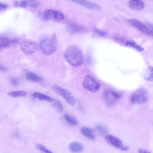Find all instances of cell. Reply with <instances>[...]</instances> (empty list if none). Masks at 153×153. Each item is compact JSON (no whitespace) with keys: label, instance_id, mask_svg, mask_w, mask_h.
<instances>
[{"label":"cell","instance_id":"6da1fadb","mask_svg":"<svg viewBox=\"0 0 153 153\" xmlns=\"http://www.w3.org/2000/svg\"><path fill=\"white\" fill-rule=\"evenodd\" d=\"M64 56L66 61L74 67L80 66L84 62L83 53L80 48L76 45L69 46L65 51Z\"/></svg>","mask_w":153,"mask_h":153},{"label":"cell","instance_id":"7a4b0ae2","mask_svg":"<svg viewBox=\"0 0 153 153\" xmlns=\"http://www.w3.org/2000/svg\"><path fill=\"white\" fill-rule=\"evenodd\" d=\"M39 46L44 54L47 55L52 54L57 48L58 41L56 36L54 34L43 36L40 41Z\"/></svg>","mask_w":153,"mask_h":153},{"label":"cell","instance_id":"3957f363","mask_svg":"<svg viewBox=\"0 0 153 153\" xmlns=\"http://www.w3.org/2000/svg\"><path fill=\"white\" fill-rule=\"evenodd\" d=\"M149 95L148 92L146 89L140 88L136 90L132 93L130 100L134 104H142L147 102Z\"/></svg>","mask_w":153,"mask_h":153},{"label":"cell","instance_id":"277c9868","mask_svg":"<svg viewBox=\"0 0 153 153\" xmlns=\"http://www.w3.org/2000/svg\"><path fill=\"white\" fill-rule=\"evenodd\" d=\"M52 89L55 93L64 97L67 102L72 106L74 105L75 99L71 93L68 90L62 88L56 84L53 85Z\"/></svg>","mask_w":153,"mask_h":153},{"label":"cell","instance_id":"5b68a950","mask_svg":"<svg viewBox=\"0 0 153 153\" xmlns=\"http://www.w3.org/2000/svg\"><path fill=\"white\" fill-rule=\"evenodd\" d=\"M121 94L112 89L106 90L104 93L103 98L107 105L111 106L118 100L121 97Z\"/></svg>","mask_w":153,"mask_h":153},{"label":"cell","instance_id":"8992f818","mask_svg":"<svg viewBox=\"0 0 153 153\" xmlns=\"http://www.w3.org/2000/svg\"><path fill=\"white\" fill-rule=\"evenodd\" d=\"M83 86L86 90L91 92H95L99 89L100 84L92 76L86 75L82 82Z\"/></svg>","mask_w":153,"mask_h":153},{"label":"cell","instance_id":"52a82bcc","mask_svg":"<svg viewBox=\"0 0 153 153\" xmlns=\"http://www.w3.org/2000/svg\"><path fill=\"white\" fill-rule=\"evenodd\" d=\"M20 46L22 51L26 54H30L36 52L37 50V45L34 42L25 39L20 43Z\"/></svg>","mask_w":153,"mask_h":153},{"label":"cell","instance_id":"ba28073f","mask_svg":"<svg viewBox=\"0 0 153 153\" xmlns=\"http://www.w3.org/2000/svg\"><path fill=\"white\" fill-rule=\"evenodd\" d=\"M44 15L47 19L55 21H62L65 18L64 15L62 13L53 9H48L45 10Z\"/></svg>","mask_w":153,"mask_h":153},{"label":"cell","instance_id":"9c48e42d","mask_svg":"<svg viewBox=\"0 0 153 153\" xmlns=\"http://www.w3.org/2000/svg\"><path fill=\"white\" fill-rule=\"evenodd\" d=\"M106 140L115 147L123 151H128L129 147L122 144L121 140L118 138L111 135H107L105 137Z\"/></svg>","mask_w":153,"mask_h":153},{"label":"cell","instance_id":"30bf717a","mask_svg":"<svg viewBox=\"0 0 153 153\" xmlns=\"http://www.w3.org/2000/svg\"><path fill=\"white\" fill-rule=\"evenodd\" d=\"M127 22L142 33L147 35H152V33L145 25L139 20L134 18L127 20Z\"/></svg>","mask_w":153,"mask_h":153},{"label":"cell","instance_id":"8fae6325","mask_svg":"<svg viewBox=\"0 0 153 153\" xmlns=\"http://www.w3.org/2000/svg\"><path fill=\"white\" fill-rule=\"evenodd\" d=\"M128 5L131 9L137 11L142 10L145 6L144 2L139 0H130L128 1Z\"/></svg>","mask_w":153,"mask_h":153},{"label":"cell","instance_id":"7c38bea8","mask_svg":"<svg viewBox=\"0 0 153 153\" xmlns=\"http://www.w3.org/2000/svg\"><path fill=\"white\" fill-rule=\"evenodd\" d=\"M73 1L89 9L97 10H99L101 9V7L99 5L87 1L75 0Z\"/></svg>","mask_w":153,"mask_h":153},{"label":"cell","instance_id":"4fadbf2b","mask_svg":"<svg viewBox=\"0 0 153 153\" xmlns=\"http://www.w3.org/2000/svg\"><path fill=\"white\" fill-rule=\"evenodd\" d=\"M16 39L9 38L3 36H0V46L1 49L6 48L17 42Z\"/></svg>","mask_w":153,"mask_h":153},{"label":"cell","instance_id":"5bb4252c","mask_svg":"<svg viewBox=\"0 0 153 153\" xmlns=\"http://www.w3.org/2000/svg\"><path fill=\"white\" fill-rule=\"evenodd\" d=\"M25 73L27 79L30 81L40 82L42 81V79L41 77L32 72L25 70Z\"/></svg>","mask_w":153,"mask_h":153},{"label":"cell","instance_id":"9a60e30c","mask_svg":"<svg viewBox=\"0 0 153 153\" xmlns=\"http://www.w3.org/2000/svg\"><path fill=\"white\" fill-rule=\"evenodd\" d=\"M80 131L86 137L91 140L95 139V136L91 129L84 126L81 128Z\"/></svg>","mask_w":153,"mask_h":153},{"label":"cell","instance_id":"2e32d148","mask_svg":"<svg viewBox=\"0 0 153 153\" xmlns=\"http://www.w3.org/2000/svg\"><path fill=\"white\" fill-rule=\"evenodd\" d=\"M69 148L70 150L73 153L80 152L83 149L82 145L80 143L77 142H73L71 143Z\"/></svg>","mask_w":153,"mask_h":153},{"label":"cell","instance_id":"e0dca14e","mask_svg":"<svg viewBox=\"0 0 153 153\" xmlns=\"http://www.w3.org/2000/svg\"><path fill=\"white\" fill-rule=\"evenodd\" d=\"M52 106L56 111L61 113L63 111V106L60 101L57 99H54L52 102Z\"/></svg>","mask_w":153,"mask_h":153},{"label":"cell","instance_id":"ac0fdd59","mask_svg":"<svg viewBox=\"0 0 153 153\" xmlns=\"http://www.w3.org/2000/svg\"><path fill=\"white\" fill-rule=\"evenodd\" d=\"M32 96L34 97L39 100L48 102L52 101L53 100V98L50 97L39 92H35L33 94Z\"/></svg>","mask_w":153,"mask_h":153},{"label":"cell","instance_id":"d6986e66","mask_svg":"<svg viewBox=\"0 0 153 153\" xmlns=\"http://www.w3.org/2000/svg\"><path fill=\"white\" fill-rule=\"evenodd\" d=\"M125 45L126 46L133 48L139 51H144V48L142 47L133 40H127L126 42Z\"/></svg>","mask_w":153,"mask_h":153},{"label":"cell","instance_id":"ffe728a7","mask_svg":"<svg viewBox=\"0 0 153 153\" xmlns=\"http://www.w3.org/2000/svg\"><path fill=\"white\" fill-rule=\"evenodd\" d=\"M65 120L69 124L72 126H76L77 124L76 120L73 117L67 114L64 115Z\"/></svg>","mask_w":153,"mask_h":153},{"label":"cell","instance_id":"44dd1931","mask_svg":"<svg viewBox=\"0 0 153 153\" xmlns=\"http://www.w3.org/2000/svg\"><path fill=\"white\" fill-rule=\"evenodd\" d=\"M8 95L11 97H26L27 96V92L24 91H18L9 92Z\"/></svg>","mask_w":153,"mask_h":153},{"label":"cell","instance_id":"7402d4cb","mask_svg":"<svg viewBox=\"0 0 153 153\" xmlns=\"http://www.w3.org/2000/svg\"><path fill=\"white\" fill-rule=\"evenodd\" d=\"M144 78L147 81H153V67L149 66L148 67L147 71L144 76Z\"/></svg>","mask_w":153,"mask_h":153},{"label":"cell","instance_id":"603a6c76","mask_svg":"<svg viewBox=\"0 0 153 153\" xmlns=\"http://www.w3.org/2000/svg\"><path fill=\"white\" fill-rule=\"evenodd\" d=\"M67 29L68 32L72 34L80 30L79 27L75 25H69L67 26Z\"/></svg>","mask_w":153,"mask_h":153},{"label":"cell","instance_id":"cb8c5ba5","mask_svg":"<svg viewBox=\"0 0 153 153\" xmlns=\"http://www.w3.org/2000/svg\"><path fill=\"white\" fill-rule=\"evenodd\" d=\"M96 128L98 132L102 135H105L108 133V131L106 128L101 125H97L96 126Z\"/></svg>","mask_w":153,"mask_h":153},{"label":"cell","instance_id":"d4e9b609","mask_svg":"<svg viewBox=\"0 0 153 153\" xmlns=\"http://www.w3.org/2000/svg\"><path fill=\"white\" fill-rule=\"evenodd\" d=\"M36 149L44 153H53L51 151L47 149L44 145L41 144H37L36 145Z\"/></svg>","mask_w":153,"mask_h":153},{"label":"cell","instance_id":"484cf974","mask_svg":"<svg viewBox=\"0 0 153 153\" xmlns=\"http://www.w3.org/2000/svg\"><path fill=\"white\" fill-rule=\"evenodd\" d=\"M27 6L31 7H38L39 4V1L36 0L26 1Z\"/></svg>","mask_w":153,"mask_h":153},{"label":"cell","instance_id":"4316f807","mask_svg":"<svg viewBox=\"0 0 153 153\" xmlns=\"http://www.w3.org/2000/svg\"><path fill=\"white\" fill-rule=\"evenodd\" d=\"M94 32L98 35L102 36H104L107 35V33L105 31L101 30L97 28L94 29Z\"/></svg>","mask_w":153,"mask_h":153},{"label":"cell","instance_id":"83f0119b","mask_svg":"<svg viewBox=\"0 0 153 153\" xmlns=\"http://www.w3.org/2000/svg\"><path fill=\"white\" fill-rule=\"evenodd\" d=\"M10 82L12 84L14 85H17L19 84V79L15 77H12L10 79Z\"/></svg>","mask_w":153,"mask_h":153},{"label":"cell","instance_id":"f1b7e54d","mask_svg":"<svg viewBox=\"0 0 153 153\" xmlns=\"http://www.w3.org/2000/svg\"><path fill=\"white\" fill-rule=\"evenodd\" d=\"M8 7V6L7 4L3 3H2L1 2L0 3V11L1 10H4L7 8Z\"/></svg>","mask_w":153,"mask_h":153},{"label":"cell","instance_id":"f546056e","mask_svg":"<svg viewBox=\"0 0 153 153\" xmlns=\"http://www.w3.org/2000/svg\"><path fill=\"white\" fill-rule=\"evenodd\" d=\"M115 39L118 42L123 43L124 42V39L121 37H116Z\"/></svg>","mask_w":153,"mask_h":153},{"label":"cell","instance_id":"4dcf8cb0","mask_svg":"<svg viewBox=\"0 0 153 153\" xmlns=\"http://www.w3.org/2000/svg\"><path fill=\"white\" fill-rule=\"evenodd\" d=\"M139 153H151L150 152L144 149H140L139 150Z\"/></svg>","mask_w":153,"mask_h":153},{"label":"cell","instance_id":"1f68e13d","mask_svg":"<svg viewBox=\"0 0 153 153\" xmlns=\"http://www.w3.org/2000/svg\"><path fill=\"white\" fill-rule=\"evenodd\" d=\"M0 70L3 71H6L7 70L6 68L3 65H0Z\"/></svg>","mask_w":153,"mask_h":153},{"label":"cell","instance_id":"d6a6232c","mask_svg":"<svg viewBox=\"0 0 153 153\" xmlns=\"http://www.w3.org/2000/svg\"></svg>","mask_w":153,"mask_h":153}]
</instances>
